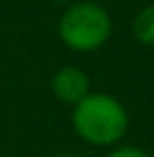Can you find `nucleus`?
<instances>
[{
    "label": "nucleus",
    "instance_id": "f257e3e1",
    "mask_svg": "<svg viewBox=\"0 0 154 157\" xmlns=\"http://www.w3.org/2000/svg\"><path fill=\"white\" fill-rule=\"evenodd\" d=\"M73 128L91 146H113L127 134L129 114L123 102L107 94H88L73 109Z\"/></svg>",
    "mask_w": 154,
    "mask_h": 157
},
{
    "label": "nucleus",
    "instance_id": "f03ea898",
    "mask_svg": "<svg viewBox=\"0 0 154 157\" xmlns=\"http://www.w3.org/2000/svg\"><path fill=\"white\" fill-rule=\"evenodd\" d=\"M113 23L104 7L95 2H73L59 18V36L70 50L93 52L109 41Z\"/></svg>",
    "mask_w": 154,
    "mask_h": 157
},
{
    "label": "nucleus",
    "instance_id": "7ed1b4c3",
    "mask_svg": "<svg viewBox=\"0 0 154 157\" xmlns=\"http://www.w3.org/2000/svg\"><path fill=\"white\" fill-rule=\"evenodd\" d=\"M52 94L61 102L77 105L91 94V80L77 66H63L52 75Z\"/></svg>",
    "mask_w": 154,
    "mask_h": 157
},
{
    "label": "nucleus",
    "instance_id": "20e7f679",
    "mask_svg": "<svg viewBox=\"0 0 154 157\" xmlns=\"http://www.w3.org/2000/svg\"><path fill=\"white\" fill-rule=\"evenodd\" d=\"M134 36L145 46H154V5H147L136 14Z\"/></svg>",
    "mask_w": 154,
    "mask_h": 157
},
{
    "label": "nucleus",
    "instance_id": "39448f33",
    "mask_svg": "<svg viewBox=\"0 0 154 157\" xmlns=\"http://www.w3.org/2000/svg\"><path fill=\"white\" fill-rule=\"evenodd\" d=\"M107 157H150V155H147L145 150H141V148H134V146H123V148L111 150Z\"/></svg>",
    "mask_w": 154,
    "mask_h": 157
},
{
    "label": "nucleus",
    "instance_id": "423d86ee",
    "mask_svg": "<svg viewBox=\"0 0 154 157\" xmlns=\"http://www.w3.org/2000/svg\"><path fill=\"white\" fill-rule=\"evenodd\" d=\"M57 157H79V155H70V153H63V155H57Z\"/></svg>",
    "mask_w": 154,
    "mask_h": 157
},
{
    "label": "nucleus",
    "instance_id": "0eeeda50",
    "mask_svg": "<svg viewBox=\"0 0 154 157\" xmlns=\"http://www.w3.org/2000/svg\"><path fill=\"white\" fill-rule=\"evenodd\" d=\"M52 2H73V0H52Z\"/></svg>",
    "mask_w": 154,
    "mask_h": 157
}]
</instances>
